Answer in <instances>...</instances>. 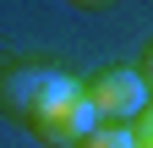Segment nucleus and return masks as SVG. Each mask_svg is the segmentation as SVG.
Wrapping results in <instances>:
<instances>
[{
  "label": "nucleus",
  "mask_w": 153,
  "mask_h": 148,
  "mask_svg": "<svg viewBox=\"0 0 153 148\" xmlns=\"http://www.w3.org/2000/svg\"><path fill=\"white\" fill-rule=\"evenodd\" d=\"M55 77H60V66L38 61V55H6V61H0V115L22 121L27 104L44 93Z\"/></svg>",
  "instance_id": "3"
},
{
  "label": "nucleus",
  "mask_w": 153,
  "mask_h": 148,
  "mask_svg": "<svg viewBox=\"0 0 153 148\" xmlns=\"http://www.w3.org/2000/svg\"><path fill=\"white\" fill-rule=\"evenodd\" d=\"M82 99L93 110V126H126L137 110H148V82L131 66H99L82 82Z\"/></svg>",
  "instance_id": "2"
},
{
  "label": "nucleus",
  "mask_w": 153,
  "mask_h": 148,
  "mask_svg": "<svg viewBox=\"0 0 153 148\" xmlns=\"http://www.w3.org/2000/svg\"><path fill=\"white\" fill-rule=\"evenodd\" d=\"M66 6H76V11H99L104 0H66Z\"/></svg>",
  "instance_id": "5"
},
{
  "label": "nucleus",
  "mask_w": 153,
  "mask_h": 148,
  "mask_svg": "<svg viewBox=\"0 0 153 148\" xmlns=\"http://www.w3.org/2000/svg\"><path fill=\"white\" fill-rule=\"evenodd\" d=\"M22 126H27V137L49 143V148H71V143L93 126V110H88V99H82V82L60 71V77H55L44 93L27 104Z\"/></svg>",
  "instance_id": "1"
},
{
  "label": "nucleus",
  "mask_w": 153,
  "mask_h": 148,
  "mask_svg": "<svg viewBox=\"0 0 153 148\" xmlns=\"http://www.w3.org/2000/svg\"><path fill=\"white\" fill-rule=\"evenodd\" d=\"M71 148H131V143H126V126H88Z\"/></svg>",
  "instance_id": "4"
}]
</instances>
